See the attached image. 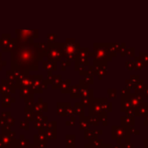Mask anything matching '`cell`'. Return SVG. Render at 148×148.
Masks as SVG:
<instances>
[{"label":"cell","mask_w":148,"mask_h":148,"mask_svg":"<svg viewBox=\"0 0 148 148\" xmlns=\"http://www.w3.org/2000/svg\"><path fill=\"white\" fill-rule=\"evenodd\" d=\"M111 138L113 140H116L117 144H121L124 142H129L130 141V132L128 129L124 128L123 126H114L111 127Z\"/></svg>","instance_id":"obj_1"},{"label":"cell","mask_w":148,"mask_h":148,"mask_svg":"<svg viewBox=\"0 0 148 148\" xmlns=\"http://www.w3.org/2000/svg\"><path fill=\"white\" fill-rule=\"evenodd\" d=\"M121 126H123L124 128L129 129L130 127L135 126V116H122L120 119Z\"/></svg>","instance_id":"obj_2"},{"label":"cell","mask_w":148,"mask_h":148,"mask_svg":"<svg viewBox=\"0 0 148 148\" xmlns=\"http://www.w3.org/2000/svg\"><path fill=\"white\" fill-rule=\"evenodd\" d=\"M131 101H130V96L129 93L126 94H122L121 95V106H120V110L122 112H124L125 110H127L128 108L131 107Z\"/></svg>","instance_id":"obj_3"},{"label":"cell","mask_w":148,"mask_h":148,"mask_svg":"<svg viewBox=\"0 0 148 148\" xmlns=\"http://www.w3.org/2000/svg\"><path fill=\"white\" fill-rule=\"evenodd\" d=\"M102 111H103V110H102V107H101L100 99L93 101V103L90 105V113H91V115H99Z\"/></svg>","instance_id":"obj_4"},{"label":"cell","mask_w":148,"mask_h":148,"mask_svg":"<svg viewBox=\"0 0 148 148\" xmlns=\"http://www.w3.org/2000/svg\"><path fill=\"white\" fill-rule=\"evenodd\" d=\"M143 100H144V98H143L142 95H140V94H135V95L130 96L131 105H132L133 107H137V106L143 104Z\"/></svg>","instance_id":"obj_5"},{"label":"cell","mask_w":148,"mask_h":148,"mask_svg":"<svg viewBox=\"0 0 148 148\" xmlns=\"http://www.w3.org/2000/svg\"><path fill=\"white\" fill-rule=\"evenodd\" d=\"M147 114H148V112H147L146 107L144 106V104H141V105L135 107V114H134L135 117H136V116H138V117H144Z\"/></svg>","instance_id":"obj_6"},{"label":"cell","mask_w":148,"mask_h":148,"mask_svg":"<svg viewBox=\"0 0 148 148\" xmlns=\"http://www.w3.org/2000/svg\"><path fill=\"white\" fill-rule=\"evenodd\" d=\"M100 103H101V107L103 111L107 112V113L112 111V104L108 102L107 99H100Z\"/></svg>","instance_id":"obj_7"},{"label":"cell","mask_w":148,"mask_h":148,"mask_svg":"<svg viewBox=\"0 0 148 148\" xmlns=\"http://www.w3.org/2000/svg\"><path fill=\"white\" fill-rule=\"evenodd\" d=\"M100 134H103V131L102 130H97V131H88V134L85 135V136L87 137V138L91 139V140H93V139H96L98 136H99Z\"/></svg>","instance_id":"obj_8"},{"label":"cell","mask_w":148,"mask_h":148,"mask_svg":"<svg viewBox=\"0 0 148 148\" xmlns=\"http://www.w3.org/2000/svg\"><path fill=\"white\" fill-rule=\"evenodd\" d=\"M98 117H99V120L102 122V124L104 125V126H106V125L108 124V113L105 111H102L101 113L98 115Z\"/></svg>","instance_id":"obj_9"},{"label":"cell","mask_w":148,"mask_h":148,"mask_svg":"<svg viewBox=\"0 0 148 148\" xmlns=\"http://www.w3.org/2000/svg\"><path fill=\"white\" fill-rule=\"evenodd\" d=\"M92 141V145H93V147L95 148H100L102 146V144H103V141L101 140V139H93Z\"/></svg>","instance_id":"obj_10"},{"label":"cell","mask_w":148,"mask_h":148,"mask_svg":"<svg viewBox=\"0 0 148 148\" xmlns=\"http://www.w3.org/2000/svg\"><path fill=\"white\" fill-rule=\"evenodd\" d=\"M90 120V123H92V124L94 125H98L99 124V117H98V115H91V117L89 118Z\"/></svg>","instance_id":"obj_11"},{"label":"cell","mask_w":148,"mask_h":148,"mask_svg":"<svg viewBox=\"0 0 148 148\" xmlns=\"http://www.w3.org/2000/svg\"><path fill=\"white\" fill-rule=\"evenodd\" d=\"M125 113H126L127 116H135V107H133V106H131L130 108H128L127 110H125Z\"/></svg>","instance_id":"obj_12"},{"label":"cell","mask_w":148,"mask_h":148,"mask_svg":"<svg viewBox=\"0 0 148 148\" xmlns=\"http://www.w3.org/2000/svg\"><path fill=\"white\" fill-rule=\"evenodd\" d=\"M128 130H129V132H130V134H135V135H139V134H140V131H139L138 129H135L134 126L130 127Z\"/></svg>","instance_id":"obj_13"},{"label":"cell","mask_w":148,"mask_h":148,"mask_svg":"<svg viewBox=\"0 0 148 148\" xmlns=\"http://www.w3.org/2000/svg\"><path fill=\"white\" fill-rule=\"evenodd\" d=\"M108 95L110 98H116V91L115 90H108Z\"/></svg>","instance_id":"obj_14"},{"label":"cell","mask_w":148,"mask_h":148,"mask_svg":"<svg viewBox=\"0 0 148 148\" xmlns=\"http://www.w3.org/2000/svg\"><path fill=\"white\" fill-rule=\"evenodd\" d=\"M88 121H86V120H84V119H82V128H84V127H88Z\"/></svg>","instance_id":"obj_15"},{"label":"cell","mask_w":148,"mask_h":148,"mask_svg":"<svg viewBox=\"0 0 148 148\" xmlns=\"http://www.w3.org/2000/svg\"><path fill=\"white\" fill-rule=\"evenodd\" d=\"M143 125L144 126H148V114L146 116H144V121H143Z\"/></svg>","instance_id":"obj_16"},{"label":"cell","mask_w":148,"mask_h":148,"mask_svg":"<svg viewBox=\"0 0 148 148\" xmlns=\"http://www.w3.org/2000/svg\"><path fill=\"white\" fill-rule=\"evenodd\" d=\"M143 148H148V138L143 140Z\"/></svg>","instance_id":"obj_17"},{"label":"cell","mask_w":148,"mask_h":148,"mask_svg":"<svg viewBox=\"0 0 148 148\" xmlns=\"http://www.w3.org/2000/svg\"><path fill=\"white\" fill-rule=\"evenodd\" d=\"M111 143H108V144H102V146L100 148H110L111 147Z\"/></svg>","instance_id":"obj_18"},{"label":"cell","mask_w":148,"mask_h":148,"mask_svg":"<svg viewBox=\"0 0 148 148\" xmlns=\"http://www.w3.org/2000/svg\"><path fill=\"white\" fill-rule=\"evenodd\" d=\"M144 104V106L146 107V109H147V112H148V103H143Z\"/></svg>","instance_id":"obj_19"},{"label":"cell","mask_w":148,"mask_h":148,"mask_svg":"<svg viewBox=\"0 0 148 148\" xmlns=\"http://www.w3.org/2000/svg\"><path fill=\"white\" fill-rule=\"evenodd\" d=\"M86 147H87V148H93V147H91V146H90V145H87Z\"/></svg>","instance_id":"obj_20"}]
</instances>
